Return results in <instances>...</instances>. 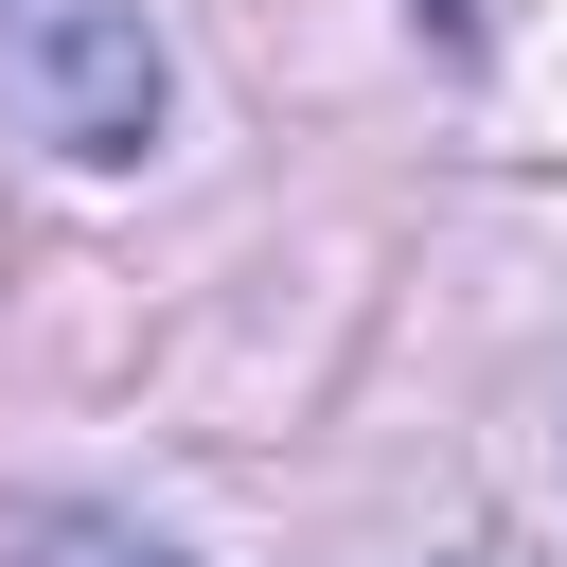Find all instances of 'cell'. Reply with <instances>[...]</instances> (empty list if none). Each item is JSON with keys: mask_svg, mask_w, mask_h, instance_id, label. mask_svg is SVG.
Returning a JSON list of instances; mask_svg holds the SVG:
<instances>
[{"mask_svg": "<svg viewBox=\"0 0 567 567\" xmlns=\"http://www.w3.org/2000/svg\"><path fill=\"white\" fill-rule=\"evenodd\" d=\"M0 124H18L35 159H71V177L159 159L177 71H159L142 0H0Z\"/></svg>", "mask_w": 567, "mask_h": 567, "instance_id": "cell-1", "label": "cell"}, {"mask_svg": "<svg viewBox=\"0 0 567 567\" xmlns=\"http://www.w3.org/2000/svg\"><path fill=\"white\" fill-rule=\"evenodd\" d=\"M18 567H195V549H159V532H124V514H35Z\"/></svg>", "mask_w": 567, "mask_h": 567, "instance_id": "cell-2", "label": "cell"}]
</instances>
